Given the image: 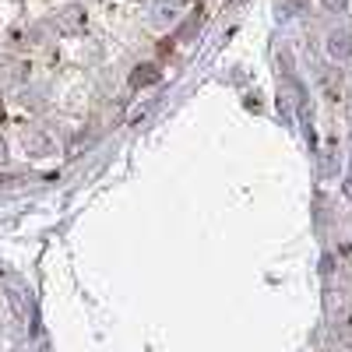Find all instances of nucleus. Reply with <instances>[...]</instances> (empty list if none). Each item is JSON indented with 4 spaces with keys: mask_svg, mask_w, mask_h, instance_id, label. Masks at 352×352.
<instances>
[{
    "mask_svg": "<svg viewBox=\"0 0 352 352\" xmlns=\"http://www.w3.org/2000/svg\"><path fill=\"white\" fill-rule=\"evenodd\" d=\"M324 92H328V102H342L345 99V85H342L338 74H328L324 78Z\"/></svg>",
    "mask_w": 352,
    "mask_h": 352,
    "instance_id": "obj_1",
    "label": "nucleus"
}]
</instances>
